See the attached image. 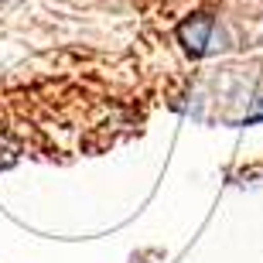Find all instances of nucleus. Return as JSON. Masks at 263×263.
Masks as SVG:
<instances>
[{"label":"nucleus","instance_id":"nucleus-2","mask_svg":"<svg viewBox=\"0 0 263 263\" xmlns=\"http://www.w3.org/2000/svg\"><path fill=\"white\" fill-rule=\"evenodd\" d=\"M263 120V86H260V92H256V106H253V113L246 117V123H260Z\"/></svg>","mask_w":263,"mask_h":263},{"label":"nucleus","instance_id":"nucleus-1","mask_svg":"<svg viewBox=\"0 0 263 263\" xmlns=\"http://www.w3.org/2000/svg\"><path fill=\"white\" fill-rule=\"evenodd\" d=\"M209 38H212V17H209V14H195V17H185L178 24V41L185 45V51L192 59L205 55Z\"/></svg>","mask_w":263,"mask_h":263}]
</instances>
